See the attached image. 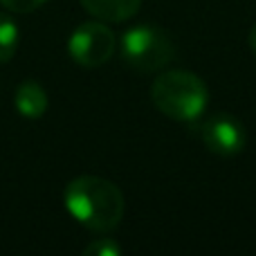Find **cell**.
Here are the masks:
<instances>
[{"instance_id": "6da1fadb", "label": "cell", "mask_w": 256, "mask_h": 256, "mask_svg": "<svg viewBox=\"0 0 256 256\" xmlns=\"http://www.w3.org/2000/svg\"><path fill=\"white\" fill-rule=\"evenodd\" d=\"M66 209L76 222L92 232H110L124 216L120 186L99 176H79L66 186Z\"/></svg>"}, {"instance_id": "7a4b0ae2", "label": "cell", "mask_w": 256, "mask_h": 256, "mask_svg": "<svg viewBox=\"0 0 256 256\" xmlns=\"http://www.w3.org/2000/svg\"><path fill=\"white\" fill-rule=\"evenodd\" d=\"M150 99L162 115L176 122H194L204 112L209 94L198 74L186 70H168L155 76Z\"/></svg>"}, {"instance_id": "3957f363", "label": "cell", "mask_w": 256, "mask_h": 256, "mask_svg": "<svg viewBox=\"0 0 256 256\" xmlns=\"http://www.w3.org/2000/svg\"><path fill=\"white\" fill-rule=\"evenodd\" d=\"M122 58L137 72H158L176 58V45L164 30L155 25H137L120 40Z\"/></svg>"}, {"instance_id": "277c9868", "label": "cell", "mask_w": 256, "mask_h": 256, "mask_svg": "<svg viewBox=\"0 0 256 256\" xmlns=\"http://www.w3.org/2000/svg\"><path fill=\"white\" fill-rule=\"evenodd\" d=\"M117 38L108 25L97 20H90L79 25L68 38V52L76 66L99 68L108 63L115 54Z\"/></svg>"}, {"instance_id": "5b68a950", "label": "cell", "mask_w": 256, "mask_h": 256, "mask_svg": "<svg viewBox=\"0 0 256 256\" xmlns=\"http://www.w3.org/2000/svg\"><path fill=\"white\" fill-rule=\"evenodd\" d=\"M196 130H198L202 144L212 153L222 155V158L240 153L245 146L243 124L238 120H234L232 115H214L209 120H204Z\"/></svg>"}, {"instance_id": "8992f818", "label": "cell", "mask_w": 256, "mask_h": 256, "mask_svg": "<svg viewBox=\"0 0 256 256\" xmlns=\"http://www.w3.org/2000/svg\"><path fill=\"white\" fill-rule=\"evenodd\" d=\"M84 9L104 22H124L140 9L142 0H81Z\"/></svg>"}, {"instance_id": "52a82bcc", "label": "cell", "mask_w": 256, "mask_h": 256, "mask_svg": "<svg viewBox=\"0 0 256 256\" xmlns=\"http://www.w3.org/2000/svg\"><path fill=\"white\" fill-rule=\"evenodd\" d=\"M14 106L27 120H40L48 110V94L36 81H22L14 92Z\"/></svg>"}, {"instance_id": "ba28073f", "label": "cell", "mask_w": 256, "mask_h": 256, "mask_svg": "<svg viewBox=\"0 0 256 256\" xmlns=\"http://www.w3.org/2000/svg\"><path fill=\"white\" fill-rule=\"evenodd\" d=\"M18 38H20V32H18L14 18L7 14H0V63H7L14 58L18 50Z\"/></svg>"}, {"instance_id": "9c48e42d", "label": "cell", "mask_w": 256, "mask_h": 256, "mask_svg": "<svg viewBox=\"0 0 256 256\" xmlns=\"http://www.w3.org/2000/svg\"><path fill=\"white\" fill-rule=\"evenodd\" d=\"M86 256H120L122 248L112 238H97L84 250Z\"/></svg>"}, {"instance_id": "30bf717a", "label": "cell", "mask_w": 256, "mask_h": 256, "mask_svg": "<svg viewBox=\"0 0 256 256\" xmlns=\"http://www.w3.org/2000/svg\"><path fill=\"white\" fill-rule=\"evenodd\" d=\"M0 2L4 4V7L9 9V12H16V14H30L34 12V9L43 7L48 0H0Z\"/></svg>"}, {"instance_id": "8fae6325", "label": "cell", "mask_w": 256, "mask_h": 256, "mask_svg": "<svg viewBox=\"0 0 256 256\" xmlns=\"http://www.w3.org/2000/svg\"><path fill=\"white\" fill-rule=\"evenodd\" d=\"M250 48H252V52L256 54V25L252 27V32H250Z\"/></svg>"}]
</instances>
